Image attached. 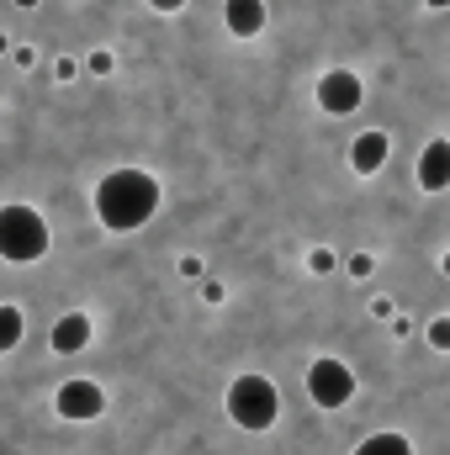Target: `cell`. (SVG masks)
Returning a JSON list of instances; mask_svg holds the SVG:
<instances>
[{"label":"cell","instance_id":"2e32d148","mask_svg":"<svg viewBox=\"0 0 450 455\" xmlns=\"http://www.w3.org/2000/svg\"><path fill=\"white\" fill-rule=\"evenodd\" d=\"M371 270H376V265H371V254H355V259H350V275H360V281H366Z\"/></svg>","mask_w":450,"mask_h":455},{"label":"cell","instance_id":"3957f363","mask_svg":"<svg viewBox=\"0 0 450 455\" xmlns=\"http://www.w3.org/2000/svg\"><path fill=\"white\" fill-rule=\"evenodd\" d=\"M228 419L238 429L260 435V429H270L281 419V392L265 376H233V387H228Z\"/></svg>","mask_w":450,"mask_h":455},{"label":"cell","instance_id":"d6986e66","mask_svg":"<svg viewBox=\"0 0 450 455\" xmlns=\"http://www.w3.org/2000/svg\"><path fill=\"white\" fill-rule=\"evenodd\" d=\"M149 5H154V11H181L186 0H149Z\"/></svg>","mask_w":450,"mask_h":455},{"label":"cell","instance_id":"8fae6325","mask_svg":"<svg viewBox=\"0 0 450 455\" xmlns=\"http://www.w3.org/2000/svg\"><path fill=\"white\" fill-rule=\"evenodd\" d=\"M21 339H27V313L11 307V302H0V355H11Z\"/></svg>","mask_w":450,"mask_h":455},{"label":"cell","instance_id":"ba28073f","mask_svg":"<svg viewBox=\"0 0 450 455\" xmlns=\"http://www.w3.org/2000/svg\"><path fill=\"white\" fill-rule=\"evenodd\" d=\"M48 344H53V355H80V349L91 344V313H64V318L53 323Z\"/></svg>","mask_w":450,"mask_h":455},{"label":"cell","instance_id":"44dd1931","mask_svg":"<svg viewBox=\"0 0 450 455\" xmlns=\"http://www.w3.org/2000/svg\"><path fill=\"white\" fill-rule=\"evenodd\" d=\"M430 5H435V11H440V5H450V0H430Z\"/></svg>","mask_w":450,"mask_h":455},{"label":"cell","instance_id":"277c9868","mask_svg":"<svg viewBox=\"0 0 450 455\" xmlns=\"http://www.w3.org/2000/svg\"><path fill=\"white\" fill-rule=\"evenodd\" d=\"M308 397L318 403V408H344L350 397H355V371L334 360V355H318L313 365H308Z\"/></svg>","mask_w":450,"mask_h":455},{"label":"cell","instance_id":"5bb4252c","mask_svg":"<svg viewBox=\"0 0 450 455\" xmlns=\"http://www.w3.org/2000/svg\"><path fill=\"white\" fill-rule=\"evenodd\" d=\"M430 344H435V349H450V323H446V318H435V323H430Z\"/></svg>","mask_w":450,"mask_h":455},{"label":"cell","instance_id":"30bf717a","mask_svg":"<svg viewBox=\"0 0 450 455\" xmlns=\"http://www.w3.org/2000/svg\"><path fill=\"white\" fill-rule=\"evenodd\" d=\"M387 154H392L387 132H360V138L350 143V164H355L360 175H376V170L387 164Z\"/></svg>","mask_w":450,"mask_h":455},{"label":"cell","instance_id":"5b68a950","mask_svg":"<svg viewBox=\"0 0 450 455\" xmlns=\"http://www.w3.org/2000/svg\"><path fill=\"white\" fill-rule=\"evenodd\" d=\"M53 408H59V419H75V424H91V419H101L107 413V392L96 387V381H64L59 387V397H53Z\"/></svg>","mask_w":450,"mask_h":455},{"label":"cell","instance_id":"ffe728a7","mask_svg":"<svg viewBox=\"0 0 450 455\" xmlns=\"http://www.w3.org/2000/svg\"><path fill=\"white\" fill-rule=\"evenodd\" d=\"M11 5H37V0H11Z\"/></svg>","mask_w":450,"mask_h":455},{"label":"cell","instance_id":"e0dca14e","mask_svg":"<svg viewBox=\"0 0 450 455\" xmlns=\"http://www.w3.org/2000/svg\"><path fill=\"white\" fill-rule=\"evenodd\" d=\"M75 69H80L75 59H59V64H53V80H75Z\"/></svg>","mask_w":450,"mask_h":455},{"label":"cell","instance_id":"6da1fadb","mask_svg":"<svg viewBox=\"0 0 450 455\" xmlns=\"http://www.w3.org/2000/svg\"><path fill=\"white\" fill-rule=\"evenodd\" d=\"M159 212V180L149 175V170H112V175H101V186H96V218L101 228H112V233H133V228H143L149 218Z\"/></svg>","mask_w":450,"mask_h":455},{"label":"cell","instance_id":"9c48e42d","mask_svg":"<svg viewBox=\"0 0 450 455\" xmlns=\"http://www.w3.org/2000/svg\"><path fill=\"white\" fill-rule=\"evenodd\" d=\"M223 21L233 37H260L265 32V0H228Z\"/></svg>","mask_w":450,"mask_h":455},{"label":"cell","instance_id":"52a82bcc","mask_svg":"<svg viewBox=\"0 0 450 455\" xmlns=\"http://www.w3.org/2000/svg\"><path fill=\"white\" fill-rule=\"evenodd\" d=\"M419 186L424 191H446L450 186V143L446 138L424 143V154H419Z\"/></svg>","mask_w":450,"mask_h":455},{"label":"cell","instance_id":"ac0fdd59","mask_svg":"<svg viewBox=\"0 0 450 455\" xmlns=\"http://www.w3.org/2000/svg\"><path fill=\"white\" fill-rule=\"evenodd\" d=\"M181 275H191V281H202V259H197V254H186V259H181Z\"/></svg>","mask_w":450,"mask_h":455},{"label":"cell","instance_id":"9a60e30c","mask_svg":"<svg viewBox=\"0 0 450 455\" xmlns=\"http://www.w3.org/2000/svg\"><path fill=\"white\" fill-rule=\"evenodd\" d=\"M91 75H112V53H107V48L91 53Z\"/></svg>","mask_w":450,"mask_h":455},{"label":"cell","instance_id":"4fadbf2b","mask_svg":"<svg viewBox=\"0 0 450 455\" xmlns=\"http://www.w3.org/2000/svg\"><path fill=\"white\" fill-rule=\"evenodd\" d=\"M308 270H313V275H329V270H334V254H329V249H313V254H308Z\"/></svg>","mask_w":450,"mask_h":455},{"label":"cell","instance_id":"8992f818","mask_svg":"<svg viewBox=\"0 0 450 455\" xmlns=\"http://www.w3.org/2000/svg\"><path fill=\"white\" fill-rule=\"evenodd\" d=\"M360 101H366L360 75H350V69H329V75L318 80V107H324L329 116H350Z\"/></svg>","mask_w":450,"mask_h":455},{"label":"cell","instance_id":"7a4b0ae2","mask_svg":"<svg viewBox=\"0 0 450 455\" xmlns=\"http://www.w3.org/2000/svg\"><path fill=\"white\" fill-rule=\"evenodd\" d=\"M43 254H48V223H43V212L27 207V202L0 207V259L32 265V259H43Z\"/></svg>","mask_w":450,"mask_h":455},{"label":"cell","instance_id":"7c38bea8","mask_svg":"<svg viewBox=\"0 0 450 455\" xmlns=\"http://www.w3.org/2000/svg\"><path fill=\"white\" fill-rule=\"evenodd\" d=\"M355 455H414V445H408L403 435H392V429H387V435L360 440V445H355Z\"/></svg>","mask_w":450,"mask_h":455}]
</instances>
